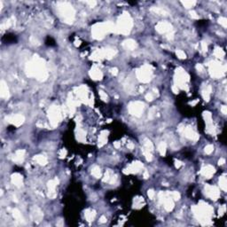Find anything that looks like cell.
<instances>
[{"mask_svg": "<svg viewBox=\"0 0 227 227\" xmlns=\"http://www.w3.org/2000/svg\"><path fill=\"white\" fill-rule=\"evenodd\" d=\"M143 153H144L145 156H146V160H147L148 162H151L153 157H152V154H151L150 151H147V150H146V149H144V150H143Z\"/></svg>", "mask_w": 227, "mask_h": 227, "instance_id": "4dcf8cb0", "label": "cell"}, {"mask_svg": "<svg viewBox=\"0 0 227 227\" xmlns=\"http://www.w3.org/2000/svg\"><path fill=\"white\" fill-rule=\"evenodd\" d=\"M131 28L132 20L130 19L129 13H124L123 15L120 17L117 25L115 26V31L114 32L126 35L130 32Z\"/></svg>", "mask_w": 227, "mask_h": 227, "instance_id": "6da1fadb", "label": "cell"}, {"mask_svg": "<svg viewBox=\"0 0 227 227\" xmlns=\"http://www.w3.org/2000/svg\"><path fill=\"white\" fill-rule=\"evenodd\" d=\"M215 168L213 166H211V165H208V166H206L205 168L202 169V170H201V174L203 175V176H205V177H207V178H209V177H211V176H213V174L215 173Z\"/></svg>", "mask_w": 227, "mask_h": 227, "instance_id": "4fadbf2b", "label": "cell"}, {"mask_svg": "<svg viewBox=\"0 0 227 227\" xmlns=\"http://www.w3.org/2000/svg\"><path fill=\"white\" fill-rule=\"evenodd\" d=\"M172 91H174L175 93H178V88H177V86H176V85H173V86H172Z\"/></svg>", "mask_w": 227, "mask_h": 227, "instance_id": "7dc6e473", "label": "cell"}, {"mask_svg": "<svg viewBox=\"0 0 227 227\" xmlns=\"http://www.w3.org/2000/svg\"><path fill=\"white\" fill-rule=\"evenodd\" d=\"M104 52V57L105 58H108V59H111L112 57H114L115 52L114 49H106V50H103Z\"/></svg>", "mask_w": 227, "mask_h": 227, "instance_id": "44dd1931", "label": "cell"}, {"mask_svg": "<svg viewBox=\"0 0 227 227\" xmlns=\"http://www.w3.org/2000/svg\"><path fill=\"white\" fill-rule=\"evenodd\" d=\"M214 53H215V56L217 57V58H223V57L225 56V52H224L221 48H218V47L216 48Z\"/></svg>", "mask_w": 227, "mask_h": 227, "instance_id": "484cf974", "label": "cell"}, {"mask_svg": "<svg viewBox=\"0 0 227 227\" xmlns=\"http://www.w3.org/2000/svg\"><path fill=\"white\" fill-rule=\"evenodd\" d=\"M35 160L37 161V163H39L40 165H45L47 163V158L45 156L43 155H37L35 157Z\"/></svg>", "mask_w": 227, "mask_h": 227, "instance_id": "ffe728a7", "label": "cell"}, {"mask_svg": "<svg viewBox=\"0 0 227 227\" xmlns=\"http://www.w3.org/2000/svg\"><path fill=\"white\" fill-rule=\"evenodd\" d=\"M213 151H214V146L212 145H209V146H207L205 147V153L207 154H210Z\"/></svg>", "mask_w": 227, "mask_h": 227, "instance_id": "d6a6232c", "label": "cell"}, {"mask_svg": "<svg viewBox=\"0 0 227 227\" xmlns=\"http://www.w3.org/2000/svg\"><path fill=\"white\" fill-rule=\"evenodd\" d=\"M146 100H148V101H152L153 99H154V96L152 95V93H148V94H146Z\"/></svg>", "mask_w": 227, "mask_h": 227, "instance_id": "60d3db41", "label": "cell"}, {"mask_svg": "<svg viewBox=\"0 0 227 227\" xmlns=\"http://www.w3.org/2000/svg\"><path fill=\"white\" fill-rule=\"evenodd\" d=\"M166 148H167V146L164 142H162V143L159 145L158 151L160 152V154H162V155H164L165 154V153H166Z\"/></svg>", "mask_w": 227, "mask_h": 227, "instance_id": "cb8c5ba5", "label": "cell"}, {"mask_svg": "<svg viewBox=\"0 0 227 227\" xmlns=\"http://www.w3.org/2000/svg\"><path fill=\"white\" fill-rule=\"evenodd\" d=\"M197 69H198V71H200V72H203L204 71V68H203L202 65L201 64H199V65H197Z\"/></svg>", "mask_w": 227, "mask_h": 227, "instance_id": "bcb514c9", "label": "cell"}, {"mask_svg": "<svg viewBox=\"0 0 227 227\" xmlns=\"http://www.w3.org/2000/svg\"><path fill=\"white\" fill-rule=\"evenodd\" d=\"M176 54L179 59H185V58H186L185 53H184L183 51H181V50H177V51L176 52Z\"/></svg>", "mask_w": 227, "mask_h": 227, "instance_id": "1f68e13d", "label": "cell"}, {"mask_svg": "<svg viewBox=\"0 0 227 227\" xmlns=\"http://www.w3.org/2000/svg\"><path fill=\"white\" fill-rule=\"evenodd\" d=\"M219 23L222 25L223 27H225V28H226L227 26V19L225 18V17H220V19H219Z\"/></svg>", "mask_w": 227, "mask_h": 227, "instance_id": "836d02e7", "label": "cell"}, {"mask_svg": "<svg viewBox=\"0 0 227 227\" xmlns=\"http://www.w3.org/2000/svg\"><path fill=\"white\" fill-rule=\"evenodd\" d=\"M12 215H13L14 218L17 219V220H19V221H21V220H23L22 217H21V214H20V211L17 210V209H14V210L12 211Z\"/></svg>", "mask_w": 227, "mask_h": 227, "instance_id": "83f0119b", "label": "cell"}, {"mask_svg": "<svg viewBox=\"0 0 227 227\" xmlns=\"http://www.w3.org/2000/svg\"><path fill=\"white\" fill-rule=\"evenodd\" d=\"M95 215L96 213L94 210H86V212H85V217H86V219H87L88 221H92L94 219V217H95Z\"/></svg>", "mask_w": 227, "mask_h": 227, "instance_id": "7402d4cb", "label": "cell"}, {"mask_svg": "<svg viewBox=\"0 0 227 227\" xmlns=\"http://www.w3.org/2000/svg\"><path fill=\"white\" fill-rule=\"evenodd\" d=\"M87 4H89L91 6V7H93V6H95V5H96L97 2H96V1H92V2H91V1H90V2H87Z\"/></svg>", "mask_w": 227, "mask_h": 227, "instance_id": "681fc988", "label": "cell"}, {"mask_svg": "<svg viewBox=\"0 0 227 227\" xmlns=\"http://www.w3.org/2000/svg\"><path fill=\"white\" fill-rule=\"evenodd\" d=\"M184 136L186 137L187 138H189V139L194 140V141H196V140L199 139L198 134H197L194 130H193L191 128H189V127L184 129Z\"/></svg>", "mask_w": 227, "mask_h": 227, "instance_id": "30bf717a", "label": "cell"}, {"mask_svg": "<svg viewBox=\"0 0 227 227\" xmlns=\"http://www.w3.org/2000/svg\"><path fill=\"white\" fill-rule=\"evenodd\" d=\"M142 167H143V164H142L141 162H134V163H132L130 166L128 167V169L125 170L124 173H126V174H127V173L128 174H129V173H137Z\"/></svg>", "mask_w": 227, "mask_h": 227, "instance_id": "8fae6325", "label": "cell"}, {"mask_svg": "<svg viewBox=\"0 0 227 227\" xmlns=\"http://www.w3.org/2000/svg\"><path fill=\"white\" fill-rule=\"evenodd\" d=\"M152 10H153V11H154V12H155L156 13H158V14H162V15H163V14H166V13H167V12H165L164 10H162V9H161V8H153Z\"/></svg>", "mask_w": 227, "mask_h": 227, "instance_id": "d590c367", "label": "cell"}, {"mask_svg": "<svg viewBox=\"0 0 227 227\" xmlns=\"http://www.w3.org/2000/svg\"><path fill=\"white\" fill-rule=\"evenodd\" d=\"M182 4H184V7H186V8H191V7H193V6L196 4V2H195V1H183Z\"/></svg>", "mask_w": 227, "mask_h": 227, "instance_id": "f1b7e54d", "label": "cell"}, {"mask_svg": "<svg viewBox=\"0 0 227 227\" xmlns=\"http://www.w3.org/2000/svg\"><path fill=\"white\" fill-rule=\"evenodd\" d=\"M137 76L142 83H148L152 76V69L149 66H144L142 68L137 71Z\"/></svg>", "mask_w": 227, "mask_h": 227, "instance_id": "3957f363", "label": "cell"}, {"mask_svg": "<svg viewBox=\"0 0 227 227\" xmlns=\"http://www.w3.org/2000/svg\"><path fill=\"white\" fill-rule=\"evenodd\" d=\"M49 117L51 119L52 125L53 126L57 125L58 122L60 119V111H59V108H57V107L52 108L51 110L49 111Z\"/></svg>", "mask_w": 227, "mask_h": 227, "instance_id": "52a82bcc", "label": "cell"}, {"mask_svg": "<svg viewBox=\"0 0 227 227\" xmlns=\"http://www.w3.org/2000/svg\"><path fill=\"white\" fill-rule=\"evenodd\" d=\"M147 195H148V197H149V199H154V195H155V193H154L153 190H149L147 193Z\"/></svg>", "mask_w": 227, "mask_h": 227, "instance_id": "f35d334b", "label": "cell"}, {"mask_svg": "<svg viewBox=\"0 0 227 227\" xmlns=\"http://www.w3.org/2000/svg\"><path fill=\"white\" fill-rule=\"evenodd\" d=\"M209 71H210V75L215 78H219L222 77L225 73V67L221 66L219 63H217L215 61L210 63L209 65Z\"/></svg>", "mask_w": 227, "mask_h": 227, "instance_id": "277c9868", "label": "cell"}, {"mask_svg": "<svg viewBox=\"0 0 227 227\" xmlns=\"http://www.w3.org/2000/svg\"><path fill=\"white\" fill-rule=\"evenodd\" d=\"M190 14H191V17H192V18H193V19H199V15L197 14L196 12H194V11H191Z\"/></svg>", "mask_w": 227, "mask_h": 227, "instance_id": "ab89813d", "label": "cell"}, {"mask_svg": "<svg viewBox=\"0 0 227 227\" xmlns=\"http://www.w3.org/2000/svg\"><path fill=\"white\" fill-rule=\"evenodd\" d=\"M106 221H107V220H106V217H101V218H100V222H101V223H105Z\"/></svg>", "mask_w": 227, "mask_h": 227, "instance_id": "f5cc1de1", "label": "cell"}, {"mask_svg": "<svg viewBox=\"0 0 227 227\" xmlns=\"http://www.w3.org/2000/svg\"><path fill=\"white\" fill-rule=\"evenodd\" d=\"M99 95H100V98H101L103 100H107V99H108V96H107V94L104 92V91H99Z\"/></svg>", "mask_w": 227, "mask_h": 227, "instance_id": "74e56055", "label": "cell"}, {"mask_svg": "<svg viewBox=\"0 0 227 227\" xmlns=\"http://www.w3.org/2000/svg\"><path fill=\"white\" fill-rule=\"evenodd\" d=\"M221 111H222V113H223L224 114H226V113H227V109H226V107H225V106H223V107H222V108H221Z\"/></svg>", "mask_w": 227, "mask_h": 227, "instance_id": "c3c4849f", "label": "cell"}, {"mask_svg": "<svg viewBox=\"0 0 227 227\" xmlns=\"http://www.w3.org/2000/svg\"><path fill=\"white\" fill-rule=\"evenodd\" d=\"M205 192H206V194L211 198L212 200L216 201L219 198L220 196V193H219V190L217 188L216 186H211V185H207L205 187Z\"/></svg>", "mask_w": 227, "mask_h": 227, "instance_id": "ba28073f", "label": "cell"}, {"mask_svg": "<svg viewBox=\"0 0 227 227\" xmlns=\"http://www.w3.org/2000/svg\"><path fill=\"white\" fill-rule=\"evenodd\" d=\"M24 120H25L24 116L21 115V114H16V115H14V116L8 117V122H12V123H13L14 125H16V126L20 125V124L24 122Z\"/></svg>", "mask_w": 227, "mask_h": 227, "instance_id": "7c38bea8", "label": "cell"}, {"mask_svg": "<svg viewBox=\"0 0 227 227\" xmlns=\"http://www.w3.org/2000/svg\"><path fill=\"white\" fill-rule=\"evenodd\" d=\"M170 196H171V198H172L173 200H175V201H177V200H179V199H180V193H177V192H173V193L170 194Z\"/></svg>", "mask_w": 227, "mask_h": 227, "instance_id": "e575fe53", "label": "cell"}, {"mask_svg": "<svg viewBox=\"0 0 227 227\" xmlns=\"http://www.w3.org/2000/svg\"><path fill=\"white\" fill-rule=\"evenodd\" d=\"M112 73L114 74V75H116L118 74V70H117V68H113L112 69Z\"/></svg>", "mask_w": 227, "mask_h": 227, "instance_id": "816d5d0a", "label": "cell"}, {"mask_svg": "<svg viewBox=\"0 0 227 227\" xmlns=\"http://www.w3.org/2000/svg\"><path fill=\"white\" fill-rule=\"evenodd\" d=\"M148 176H149V175H148L147 171H145V172H144V177H145V178H147Z\"/></svg>", "mask_w": 227, "mask_h": 227, "instance_id": "11a10c76", "label": "cell"}, {"mask_svg": "<svg viewBox=\"0 0 227 227\" xmlns=\"http://www.w3.org/2000/svg\"><path fill=\"white\" fill-rule=\"evenodd\" d=\"M90 75L94 80H100L102 78V73L97 67H93V68L91 69V72H90Z\"/></svg>", "mask_w": 227, "mask_h": 227, "instance_id": "5bb4252c", "label": "cell"}, {"mask_svg": "<svg viewBox=\"0 0 227 227\" xmlns=\"http://www.w3.org/2000/svg\"><path fill=\"white\" fill-rule=\"evenodd\" d=\"M123 46L126 49H129V50H133V49H135L137 47V44L132 39H128V40L123 42Z\"/></svg>", "mask_w": 227, "mask_h": 227, "instance_id": "ac0fdd59", "label": "cell"}, {"mask_svg": "<svg viewBox=\"0 0 227 227\" xmlns=\"http://www.w3.org/2000/svg\"><path fill=\"white\" fill-rule=\"evenodd\" d=\"M144 147H145L144 149H146V150H147V151H150V152L154 149L153 143L149 139H147V138H146V139L144 140Z\"/></svg>", "mask_w": 227, "mask_h": 227, "instance_id": "603a6c76", "label": "cell"}, {"mask_svg": "<svg viewBox=\"0 0 227 227\" xmlns=\"http://www.w3.org/2000/svg\"><path fill=\"white\" fill-rule=\"evenodd\" d=\"M155 28L158 32L163 34V33H169L172 30V26L170 23L167 22V21H161L156 25Z\"/></svg>", "mask_w": 227, "mask_h": 227, "instance_id": "9c48e42d", "label": "cell"}, {"mask_svg": "<svg viewBox=\"0 0 227 227\" xmlns=\"http://www.w3.org/2000/svg\"><path fill=\"white\" fill-rule=\"evenodd\" d=\"M114 146H115L116 148H119L120 147V143H119V142H115V143H114Z\"/></svg>", "mask_w": 227, "mask_h": 227, "instance_id": "db71d44e", "label": "cell"}, {"mask_svg": "<svg viewBox=\"0 0 227 227\" xmlns=\"http://www.w3.org/2000/svg\"><path fill=\"white\" fill-rule=\"evenodd\" d=\"M225 160L224 158H221L220 160H219V162H218L219 165H223V164H225Z\"/></svg>", "mask_w": 227, "mask_h": 227, "instance_id": "f907efd6", "label": "cell"}, {"mask_svg": "<svg viewBox=\"0 0 227 227\" xmlns=\"http://www.w3.org/2000/svg\"><path fill=\"white\" fill-rule=\"evenodd\" d=\"M0 94L1 97L4 99H7L9 97V90L7 88V85L4 83V82H1V87H0Z\"/></svg>", "mask_w": 227, "mask_h": 227, "instance_id": "9a60e30c", "label": "cell"}, {"mask_svg": "<svg viewBox=\"0 0 227 227\" xmlns=\"http://www.w3.org/2000/svg\"><path fill=\"white\" fill-rule=\"evenodd\" d=\"M78 138H79L80 140H83V138H84V132L83 131V130H79V132H78Z\"/></svg>", "mask_w": 227, "mask_h": 227, "instance_id": "b9f144b4", "label": "cell"}, {"mask_svg": "<svg viewBox=\"0 0 227 227\" xmlns=\"http://www.w3.org/2000/svg\"><path fill=\"white\" fill-rule=\"evenodd\" d=\"M175 165H176V168H180V167L183 165V163L180 162V161H176V162H175Z\"/></svg>", "mask_w": 227, "mask_h": 227, "instance_id": "f6af8a7d", "label": "cell"}, {"mask_svg": "<svg viewBox=\"0 0 227 227\" xmlns=\"http://www.w3.org/2000/svg\"><path fill=\"white\" fill-rule=\"evenodd\" d=\"M105 133V132H104ZM104 133H102L101 135H100V137H99V146H102L104 144L106 143V141H107V135H105Z\"/></svg>", "mask_w": 227, "mask_h": 227, "instance_id": "f546056e", "label": "cell"}, {"mask_svg": "<svg viewBox=\"0 0 227 227\" xmlns=\"http://www.w3.org/2000/svg\"><path fill=\"white\" fill-rule=\"evenodd\" d=\"M66 154H67V151L64 150V149H62V150L60 151V153H59V156H60L61 158H63V157H65Z\"/></svg>", "mask_w": 227, "mask_h": 227, "instance_id": "ee69618b", "label": "cell"}, {"mask_svg": "<svg viewBox=\"0 0 227 227\" xmlns=\"http://www.w3.org/2000/svg\"><path fill=\"white\" fill-rule=\"evenodd\" d=\"M143 110H144V103H142V102L139 101L131 102L129 105V111H130V113L131 114H133V115L138 116V117H139L142 114Z\"/></svg>", "mask_w": 227, "mask_h": 227, "instance_id": "8992f818", "label": "cell"}, {"mask_svg": "<svg viewBox=\"0 0 227 227\" xmlns=\"http://www.w3.org/2000/svg\"><path fill=\"white\" fill-rule=\"evenodd\" d=\"M210 92H211V87L210 86L206 87V89L203 91L202 97H203V99L206 100V101H209V98H210Z\"/></svg>", "mask_w": 227, "mask_h": 227, "instance_id": "d6986e66", "label": "cell"}, {"mask_svg": "<svg viewBox=\"0 0 227 227\" xmlns=\"http://www.w3.org/2000/svg\"><path fill=\"white\" fill-rule=\"evenodd\" d=\"M60 16L67 23H72L75 18V11L73 6L68 3H60L58 6Z\"/></svg>", "mask_w": 227, "mask_h": 227, "instance_id": "7a4b0ae2", "label": "cell"}, {"mask_svg": "<svg viewBox=\"0 0 227 227\" xmlns=\"http://www.w3.org/2000/svg\"><path fill=\"white\" fill-rule=\"evenodd\" d=\"M12 182L17 186H20L22 184V176L18 173H15L12 176Z\"/></svg>", "mask_w": 227, "mask_h": 227, "instance_id": "e0dca14e", "label": "cell"}, {"mask_svg": "<svg viewBox=\"0 0 227 227\" xmlns=\"http://www.w3.org/2000/svg\"><path fill=\"white\" fill-rule=\"evenodd\" d=\"M189 80V75H187L182 68H178L176 70V86H179L181 88H184V84L185 83V82Z\"/></svg>", "mask_w": 227, "mask_h": 227, "instance_id": "5b68a950", "label": "cell"}, {"mask_svg": "<svg viewBox=\"0 0 227 227\" xmlns=\"http://www.w3.org/2000/svg\"><path fill=\"white\" fill-rule=\"evenodd\" d=\"M201 47H202V51L203 52H207L208 51V46H207V45H206V43L205 42L201 43Z\"/></svg>", "mask_w": 227, "mask_h": 227, "instance_id": "7bdbcfd3", "label": "cell"}, {"mask_svg": "<svg viewBox=\"0 0 227 227\" xmlns=\"http://www.w3.org/2000/svg\"><path fill=\"white\" fill-rule=\"evenodd\" d=\"M155 113H156V110H155V108H152L150 109V111H149V114H148V116H149V118L150 119H152V118H154V116L155 115Z\"/></svg>", "mask_w": 227, "mask_h": 227, "instance_id": "8d00e7d4", "label": "cell"}, {"mask_svg": "<svg viewBox=\"0 0 227 227\" xmlns=\"http://www.w3.org/2000/svg\"><path fill=\"white\" fill-rule=\"evenodd\" d=\"M227 182H226V178L225 176H222L219 179V184H220V187L223 189L224 191H226V185H227Z\"/></svg>", "mask_w": 227, "mask_h": 227, "instance_id": "d4e9b609", "label": "cell"}, {"mask_svg": "<svg viewBox=\"0 0 227 227\" xmlns=\"http://www.w3.org/2000/svg\"><path fill=\"white\" fill-rule=\"evenodd\" d=\"M128 148H130V149H132V148H133V144H132V143H130V144L128 145Z\"/></svg>", "mask_w": 227, "mask_h": 227, "instance_id": "9f6ffc18", "label": "cell"}, {"mask_svg": "<svg viewBox=\"0 0 227 227\" xmlns=\"http://www.w3.org/2000/svg\"><path fill=\"white\" fill-rule=\"evenodd\" d=\"M91 173H92V175H93L95 177H97V178L100 177V169H99V167H98V166L94 167V168L92 169V170H91Z\"/></svg>", "mask_w": 227, "mask_h": 227, "instance_id": "4316f807", "label": "cell"}, {"mask_svg": "<svg viewBox=\"0 0 227 227\" xmlns=\"http://www.w3.org/2000/svg\"><path fill=\"white\" fill-rule=\"evenodd\" d=\"M24 155H25V150H18L16 152V154H15V155H14L13 161L20 163L24 159Z\"/></svg>", "mask_w": 227, "mask_h": 227, "instance_id": "2e32d148", "label": "cell"}]
</instances>
